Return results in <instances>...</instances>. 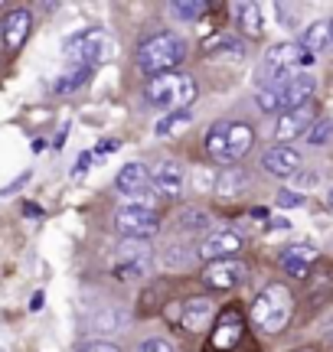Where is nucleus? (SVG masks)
Instances as JSON below:
<instances>
[{"mask_svg":"<svg viewBox=\"0 0 333 352\" xmlns=\"http://www.w3.org/2000/svg\"><path fill=\"white\" fill-rule=\"evenodd\" d=\"M294 179H297V186H304V189H314V186H317V176H314V173H301V176H297L294 173Z\"/></svg>","mask_w":333,"mask_h":352,"instance_id":"37","label":"nucleus"},{"mask_svg":"<svg viewBox=\"0 0 333 352\" xmlns=\"http://www.w3.org/2000/svg\"><path fill=\"white\" fill-rule=\"evenodd\" d=\"M30 310H43V290L33 294V300H30Z\"/></svg>","mask_w":333,"mask_h":352,"instance_id":"40","label":"nucleus"},{"mask_svg":"<svg viewBox=\"0 0 333 352\" xmlns=\"http://www.w3.org/2000/svg\"><path fill=\"white\" fill-rule=\"evenodd\" d=\"M92 164V157L89 153H82V157H78V164H76V173H85V166Z\"/></svg>","mask_w":333,"mask_h":352,"instance_id":"38","label":"nucleus"},{"mask_svg":"<svg viewBox=\"0 0 333 352\" xmlns=\"http://www.w3.org/2000/svg\"><path fill=\"white\" fill-rule=\"evenodd\" d=\"M327 206H330V209H333V189H330V192H327Z\"/></svg>","mask_w":333,"mask_h":352,"instance_id":"41","label":"nucleus"},{"mask_svg":"<svg viewBox=\"0 0 333 352\" xmlns=\"http://www.w3.org/2000/svg\"><path fill=\"white\" fill-rule=\"evenodd\" d=\"M330 138H333V121H330V118H317V121H314V127L308 131L310 147H323Z\"/></svg>","mask_w":333,"mask_h":352,"instance_id":"28","label":"nucleus"},{"mask_svg":"<svg viewBox=\"0 0 333 352\" xmlns=\"http://www.w3.org/2000/svg\"><path fill=\"white\" fill-rule=\"evenodd\" d=\"M164 264H166V267H190L193 254L186 252V248H170V252L164 254Z\"/></svg>","mask_w":333,"mask_h":352,"instance_id":"32","label":"nucleus"},{"mask_svg":"<svg viewBox=\"0 0 333 352\" xmlns=\"http://www.w3.org/2000/svg\"><path fill=\"white\" fill-rule=\"evenodd\" d=\"M65 59H76V65H98L102 59L111 56V43L105 36L102 30H89V33H82V36H72L69 43L63 46Z\"/></svg>","mask_w":333,"mask_h":352,"instance_id":"5","label":"nucleus"},{"mask_svg":"<svg viewBox=\"0 0 333 352\" xmlns=\"http://www.w3.org/2000/svg\"><path fill=\"white\" fill-rule=\"evenodd\" d=\"M177 228L186 232V235L206 232V228H209V212H206V209H196V206H186V209H180V215H177Z\"/></svg>","mask_w":333,"mask_h":352,"instance_id":"22","label":"nucleus"},{"mask_svg":"<svg viewBox=\"0 0 333 352\" xmlns=\"http://www.w3.org/2000/svg\"><path fill=\"white\" fill-rule=\"evenodd\" d=\"M261 166H265V173L271 176H281V179H288V176H294L297 170H301V153L294 151V147H271L265 157H261Z\"/></svg>","mask_w":333,"mask_h":352,"instance_id":"14","label":"nucleus"},{"mask_svg":"<svg viewBox=\"0 0 333 352\" xmlns=\"http://www.w3.org/2000/svg\"><path fill=\"white\" fill-rule=\"evenodd\" d=\"M229 124L232 121H216V124L209 127V134H206V151L219 164H232L229 160Z\"/></svg>","mask_w":333,"mask_h":352,"instance_id":"17","label":"nucleus"},{"mask_svg":"<svg viewBox=\"0 0 333 352\" xmlns=\"http://www.w3.org/2000/svg\"><path fill=\"white\" fill-rule=\"evenodd\" d=\"M294 316V294L284 284H268L252 303V320L265 333H281Z\"/></svg>","mask_w":333,"mask_h":352,"instance_id":"3","label":"nucleus"},{"mask_svg":"<svg viewBox=\"0 0 333 352\" xmlns=\"http://www.w3.org/2000/svg\"><path fill=\"white\" fill-rule=\"evenodd\" d=\"M30 30H33V13L23 10V7H17V10H7L3 13V20H0V36H3V46L7 50H20L30 36Z\"/></svg>","mask_w":333,"mask_h":352,"instance_id":"10","label":"nucleus"},{"mask_svg":"<svg viewBox=\"0 0 333 352\" xmlns=\"http://www.w3.org/2000/svg\"><path fill=\"white\" fill-rule=\"evenodd\" d=\"M78 352H121L115 346V342H105V340H98V342H85Z\"/></svg>","mask_w":333,"mask_h":352,"instance_id":"34","label":"nucleus"},{"mask_svg":"<svg viewBox=\"0 0 333 352\" xmlns=\"http://www.w3.org/2000/svg\"><path fill=\"white\" fill-rule=\"evenodd\" d=\"M190 121H193L190 111H173V114H166L164 121L157 124V134H160V138H166V134H173L177 127H186Z\"/></svg>","mask_w":333,"mask_h":352,"instance_id":"30","label":"nucleus"},{"mask_svg":"<svg viewBox=\"0 0 333 352\" xmlns=\"http://www.w3.org/2000/svg\"><path fill=\"white\" fill-rule=\"evenodd\" d=\"M239 336H242V316L239 314H222L219 316V333H213L216 349H229V346H235Z\"/></svg>","mask_w":333,"mask_h":352,"instance_id":"19","label":"nucleus"},{"mask_svg":"<svg viewBox=\"0 0 333 352\" xmlns=\"http://www.w3.org/2000/svg\"><path fill=\"white\" fill-rule=\"evenodd\" d=\"M314 88H317L314 76H310V72H304V69H297L294 76H291L281 88H278V91H281V111H294V108H304V104H310Z\"/></svg>","mask_w":333,"mask_h":352,"instance_id":"9","label":"nucleus"},{"mask_svg":"<svg viewBox=\"0 0 333 352\" xmlns=\"http://www.w3.org/2000/svg\"><path fill=\"white\" fill-rule=\"evenodd\" d=\"M297 352H317V349H297Z\"/></svg>","mask_w":333,"mask_h":352,"instance_id":"42","label":"nucleus"},{"mask_svg":"<svg viewBox=\"0 0 333 352\" xmlns=\"http://www.w3.org/2000/svg\"><path fill=\"white\" fill-rule=\"evenodd\" d=\"M118 147H121V144H118V140H98V144H95V153H98V157H108V153H115Z\"/></svg>","mask_w":333,"mask_h":352,"instance_id":"35","label":"nucleus"},{"mask_svg":"<svg viewBox=\"0 0 333 352\" xmlns=\"http://www.w3.org/2000/svg\"><path fill=\"white\" fill-rule=\"evenodd\" d=\"M268 226H271V228H278V232H281V228L288 232V228H291V222H288V219H271Z\"/></svg>","mask_w":333,"mask_h":352,"instance_id":"39","label":"nucleus"},{"mask_svg":"<svg viewBox=\"0 0 333 352\" xmlns=\"http://www.w3.org/2000/svg\"><path fill=\"white\" fill-rule=\"evenodd\" d=\"M275 206H278V209H297V206H304V196L294 192V189H278Z\"/></svg>","mask_w":333,"mask_h":352,"instance_id":"31","label":"nucleus"},{"mask_svg":"<svg viewBox=\"0 0 333 352\" xmlns=\"http://www.w3.org/2000/svg\"><path fill=\"white\" fill-rule=\"evenodd\" d=\"M239 252H242V239H239L235 232H213V235L200 245V258H203L206 264L239 258Z\"/></svg>","mask_w":333,"mask_h":352,"instance_id":"12","label":"nucleus"},{"mask_svg":"<svg viewBox=\"0 0 333 352\" xmlns=\"http://www.w3.org/2000/svg\"><path fill=\"white\" fill-rule=\"evenodd\" d=\"M115 189L118 192H125V196H131V202L141 199L144 192L151 189V170H147V164H141V160L125 164L115 176Z\"/></svg>","mask_w":333,"mask_h":352,"instance_id":"11","label":"nucleus"},{"mask_svg":"<svg viewBox=\"0 0 333 352\" xmlns=\"http://www.w3.org/2000/svg\"><path fill=\"white\" fill-rule=\"evenodd\" d=\"M160 228V215L154 209H144V206H121L115 212V232L121 239H138L147 241L151 235H157Z\"/></svg>","mask_w":333,"mask_h":352,"instance_id":"4","label":"nucleus"},{"mask_svg":"<svg viewBox=\"0 0 333 352\" xmlns=\"http://www.w3.org/2000/svg\"><path fill=\"white\" fill-rule=\"evenodd\" d=\"M301 46L310 52V56H317V52L330 50L333 46V30H330V20H317V23H310L304 30V36H301Z\"/></svg>","mask_w":333,"mask_h":352,"instance_id":"18","label":"nucleus"},{"mask_svg":"<svg viewBox=\"0 0 333 352\" xmlns=\"http://www.w3.org/2000/svg\"><path fill=\"white\" fill-rule=\"evenodd\" d=\"M275 10H278V23H281V26H291V23H294V16H291V7H284V3H278Z\"/></svg>","mask_w":333,"mask_h":352,"instance_id":"36","label":"nucleus"},{"mask_svg":"<svg viewBox=\"0 0 333 352\" xmlns=\"http://www.w3.org/2000/svg\"><path fill=\"white\" fill-rule=\"evenodd\" d=\"M138 352H177L173 349V342L164 340V336H151V340H144L138 346Z\"/></svg>","mask_w":333,"mask_h":352,"instance_id":"33","label":"nucleus"},{"mask_svg":"<svg viewBox=\"0 0 333 352\" xmlns=\"http://www.w3.org/2000/svg\"><path fill=\"white\" fill-rule=\"evenodd\" d=\"M89 76H92L89 65H76V69H72L69 76H63L59 82H56V91H59V95H65V91H72V88L82 85V82H85Z\"/></svg>","mask_w":333,"mask_h":352,"instance_id":"27","label":"nucleus"},{"mask_svg":"<svg viewBox=\"0 0 333 352\" xmlns=\"http://www.w3.org/2000/svg\"><path fill=\"white\" fill-rule=\"evenodd\" d=\"M248 267H245L239 258H229V261H213L203 267V284L213 290H232L235 284H242Z\"/></svg>","mask_w":333,"mask_h":352,"instance_id":"7","label":"nucleus"},{"mask_svg":"<svg viewBox=\"0 0 333 352\" xmlns=\"http://www.w3.org/2000/svg\"><path fill=\"white\" fill-rule=\"evenodd\" d=\"M245 183H248L245 170H226V173H219V179H216V192L219 196H229V192L245 189Z\"/></svg>","mask_w":333,"mask_h":352,"instance_id":"25","label":"nucleus"},{"mask_svg":"<svg viewBox=\"0 0 333 352\" xmlns=\"http://www.w3.org/2000/svg\"><path fill=\"white\" fill-rule=\"evenodd\" d=\"M183 59H186V43H183L177 33H170V30H160V33L147 36L141 46H138V65H141V72H147L151 78L173 72Z\"/></svg>","mask_w":333,"mask_h":352,"instance_id":"1","label":"nucleus"},{"mask_svg":"<svg viewBox=\"0 0 333 352\" xmlns=\"http://www.w3.org/2000/svg\"><path fill=\"white\" fill-rule=\"evenodd\" d=\"M196 95H200V88H196L193 76H186V72H166V76H157L144 85L147 104L164 108V111H170V114L186 111V104L196 101Z\"/></svg>","mask_w":333,"mask_h":352,"instance_id":"2","label":"nucleus"},{"mask_svg":"<svg viewBox=\"0 0 333 352\" xmlns=\"http://www.w3.org/2000/svg\"><path fill=\"white\" fill-rule=\"evenodd\" d=\"M314 104H304V108H294V111H284L281 121H278V127H275V140L281 144V147H288L294 138H301V134H308L310 127H314Z\"/></svg>","mask_w":333,"mask_h":352,"instance_id":"8","label":"nucleus"},{"mask_svg":"<svg viewBox=\"0 0 333 352\" xmlns=\"http://www.w3.org/2000/svg\"><path fill=\"white\" fill-rule=\"evenodd\" d=\"M255 144V131L248 124H229V160H242Z\"/></svg>","mask_w":333,"mask_h":352,"instance_id":"20","label":"nucleus"},{"mask_svg":"<svg viewBox=\"0 0 333 352\" xmlns=\"http://www.w3.org/2000/svg\"><path fill=\"white\" fill-rule=\"evenodd\" d=\"M330 30H333V20H330Z\"/></svg>","mask_w":333,"mask_h":352,"instance_id":"43","label":"nucleus"},{"mask_svg":"<svg viewBox=\"0 0 333 352\" xmlns=\"http://www.w3.org/2000/svg\"><path fill=\"white\" fill-rule=\"evenodd\" d=\"M209 52H213V56H219V52H232V56L239 59V56L245 52V46L239 43V36H229V33H222V36L213 39V46H209Z\"/></svg>","mask_w":333,"mask_h":352,"instance_id":"29","label":"nucleus"},{"mask_svg":"<svg viewBox=\"0 0 333 352\" xmlns=\"http://www.w3.org/2000/svg\"><path fill=\"white\" fill-rule=\"evenodd\" d=\"M235 13H239V23H242L248 36H261L265 33V16H261L258 3H235Z\"/></svg>","mask_w":333,"mask_h":352,"instance_id":"21","label":"nucleus"},{"mask_svg":"<svg viewBox=\"0 0 333 352\" xmlns=\"http://www.w3.org/2000/svg\"><path fill=\"white\" fill-rule=\"evenodd\" d=\"M209 320H213V300H206V297H190L180 310V327L190 333L209 329Z\"/></svg>","mask_w":333,"mask_h":352,"instance_id":"15","label":"nucleus"},{"mask_svg":"<svg viewBox=\"0 0 333 352\" xmlns=\"http://www.w3.org/2000/svg\"><path fill=\"white\" fill-rule=\"evenodd\" d=\"M147 241L138 239H121L118 245V264H147Z\"/></svg>","mask_w":333,"mask_h":352,"instance_id":"23","label":"nucleus"},{"mask_svg":"<svg viewBox=\"0 0 333 352\" xmlns=\"http://www.w3.org/2000/svg\"><path fill=\"white\" fill-rule=\"evenodd\" d=\"M314 63L301 43H278L265 52V76H275V72H288V69H304V65Z\"/></svg>","mask_w":333,"mask_h":352,"instance_id":"6","label":"nucleus"},{"mask_svg":"<svg viewBox=\"0 0 333 352\" xmlns=\"http://www.w3.org/2000/svg\"><path fill=\"white\" fill-rule=\"evenodd\" d=\"M314 261H317L314 245H291V248H284V254H281L284 271H288L291 277H308Z\"/></svg>","mask_w":333,"mask_h":352,"instance_id":"16","label":"nucleus"},{"mask_svg":"<svg viewBox=\"0 0 333 352\" xmlns=\"http://www.w3.org/2000/svg\"><path fill=\"white\" fill-rule=\"evenodd\" d=\"M170 13H173L177 20L193 23V20H200V16L206 13V3L203 0H173V3H170Z\"/></svg>","mask_w":333,"mask_h":352,"instance_id":"24","label":"nucleus"},{"mask_svg":"<svg viewBox=\"0 0 333 352\" xmlns=\"http://www.w3.org/2000/svg\"><path fill=\"white\" fill-rule=\"evenodd\" d=\"M255 104L261 108V111H268V114L281 111V91H278L275 85H258V91H255Z\"/></svg>","mask_w":333,"mask_h":352,"instance_id":"26","label":"nucleus"},{"mask_svg":"<svg viewBox=\"0 0 333 352\" xmlns=\"http://www.w3.org/2000/svg\"><path fill=\"white\" fill-rule=\"evenodd\" d=\"M151 173H154L151 176V186H154L157 196H160V199H177L180 189H183V170H180V164L164 160V164H157Z\"/></svg>","mask_w":333,"mask_h":352,"instance_id":"13","label":"nucleus"}]
</instances>
